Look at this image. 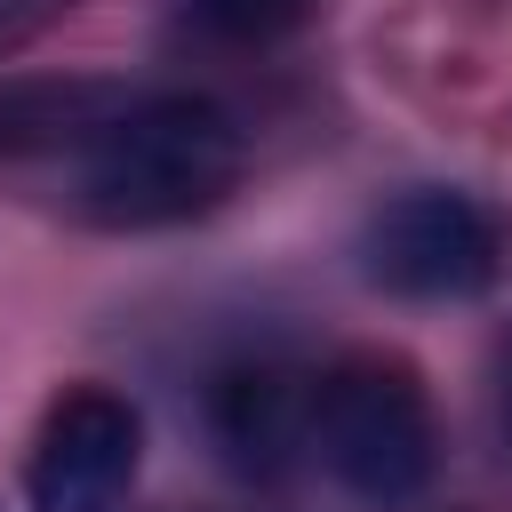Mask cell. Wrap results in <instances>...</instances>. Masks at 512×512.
Returning <instances> with one entry per match:
<instances>
[{
  "instance_id": "1",
  "label": "cell",
  "mask_w": 512,
  "mask_h": 512,
  "mask_svg": "<svg viewBox=\"0 0 512 512\" xmlns=\"http://www.w3.org/2000/svg\"><path fill=\"white\" fill-rule=\"evenodd\" d=\"M248 168V128L200 88H128L72 152V216L96 232H168L208 216Z\"/></svg>"
},
{
  "instance_id": "2",
  "label": "cell",
  "mask_w": 512,
  "mask_h": 512,
  "mask_svg": "<svg viewBox=\"0 0 512 512\" xmlns=\"http://www.w3.org/2000/svg\"><path fill=\"white\" fill-rule=\"evenodd\" d=\"M312 456L360 504H416L440 472L432 392L400 352H344L312 376Z\"/></svg>"
},
{
  "instance_id": "3",
  "label": "cell",
  "mask_w": 512,
  "mask_h": 512,
  "mask_svg": "<svg viewBox=\"0 0 512 512\" xmlns=\"http://www.w3.org/2000/svg\"><path fill=\"white\" fill-rule=\"evenodd\" d=\"M512 264V232L488 200L456 184H408L368 208L360 224V280L408 304H464L488 296Z\"/></svg>"
},
{
  "instance_id": "4",
  "label": "cell",
  "mask_w": 512,
  "mask_h": 512,
  "mask_svg": "<svg viewBox=\"0 0 512 512\" xmlns=\"http://www.w3.org/2000/svg\"><path fill=\"white\" fill-rule=\"evenodd\" d=\"M144 472V416L112 384H64L24 448L32 512H120Z\"/></svg>"
},
{
  "instance_id": "5",
  "label": "cell",
  "mask_w": 512,
  "mask_h": 512,
  "mask_svg": "<svg viewBox=\"0 0 512 512\" xmlns=\"http://www.w3.org/2000/svg\"><path fill=\"white\" fill-rule=\"evenodd\" d=\"M208 424L232 472L272 480L296 448H312V376H288L280 360H240L208 392Z\"/></svg>"
},
{
  "instance_id": "6",
  "label": "cell",
  "mask_w": 512,
  "mask_h": 512,
  "mask_svg": "<svg viewBox=\"0 0 512 512\" xmlns=\"http://www.w3.org/2000/svg\"><path fill=\"white\" fill-rule=\"evenodd\" d=\"M120 80L96 72H40V80H0V160H32V152H80L112 112H120Z\"/></svg>"
},
{
  "instance_id": "7",
  "label": "cell",
  "mask_w": 512,
  "mask_h": 512,
  "mask_svg": "<svg viewBox=\"0 0 512 512\" xmlns=\"http://www.w3.org/2000/svg\"><path fill=\"white\" fill-rule=\"evenodd\" d=\"M320 0H176V24L208 48H272L312 24Z\"/></svg>"
},
{
  "instance_id": "8",
  "label": "cell",
  "mask_w": 512,
  "mask_h": 512,
  "mask_svg": "<svg viewBox=\"0 0 512 512\" xmlns=\"http://www.w3.org/2000/svg\"><path fill=\"white\" fill-rule=\"evenodd\" d=\"M56 8H72V0H0V40H8V32H32V24L56 16Z\"/></svg>"
},
{
  "instance_id": "9",
  "label": "cell",
  "mask_w": 512,
  "mask_h": 512,
  "mask_svg": "<svg viewBox=\"0 0 512 512\" xmlns=\"http://www.w3.org/2000/svg\"><path fill=\"white\" fill-rule=\"evenodd\" d=\"M504 408H512V384H504Z\"/></svg>"
}]
</instances>
